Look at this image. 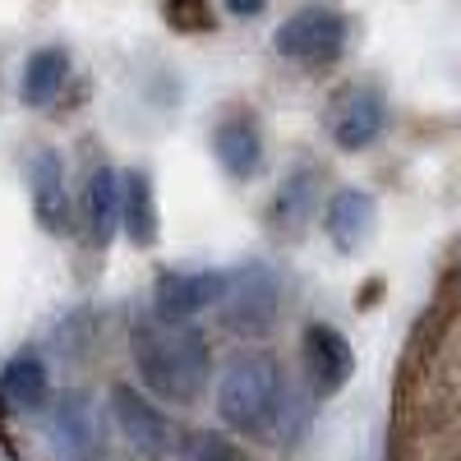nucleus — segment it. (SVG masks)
I'll list each match as a JSON object with an SVG mask.
<instances>
[{
    "instance_id": "1",
    "label": "nucleus",
    "mask_w": 461,
    "mask_h": 461,
    "mask_svg": "<svg viewBox=\"0 0 461 461\" xmlns=\"http://www.w3.org/2000/svg\"><path fill=\"white\" fill-rule=\"evenodd\" d=\"M130 351H134L139 383L158 402H171V406L199 402L212 378V346L203 328L194 323H162V319L143 323L134 328Z\"/></svg>"
},
{
    "instance_id": "2",
    "label": "nucleus",
    "mask_w": 461,
    "mask_h": 461,
    "mask_svg": "<svg viewBox=\"0 0 461 461\" xmlns=\"http://www.w3.org/2000/svg\"><path fill=\"white\" fill-rule=\"evenodd\" d=\"M217 411L221 425L240 438H282L291 420V383L282 360L267 351H240L217 383Z\"/></svg>"
},
{
    "instance_id": "3",
    "label": "nucleus",
    "mask_w": 461,
    "mask_h": 461,
    "mask_svg": "<svg viewBox=\"0 0 461 461\" xmlns=\"http://www.w3.org/2000/svg\"><path fill=\"white\" fill-rule=\"evenodd\" d=\"M282 304H286L282 273L263 258H249L236 273H226V295L217 304V314H221V328L236 337H267L282 319Z\"/></svg>"
},
{
    "instance_id": "4",
    "label": "nucleus",
    "mask_w": 461,
    "mask_h": 461,
    "mask_svg": "<svg viewBox=\"0 0 461 461\" xmlns=\"http://www.w3.org/2000/svg\"><path fill=\"white\" fill-rule=\"evenodd\" d=\"M346 37H351V23H346L341 10H332V5H304L286 23H277L273 51L282 60H291V65H304V69H328V65L341 60Z\"/></svg>"
},
{
    "instance_id": "5",
    "label": "nucleus",
    "mask_w": 461,
    "mask_h": 461,
    "mask_svg": "<svg viewBox=\"0 0 461 461\" xmlns=\"http://www.w3.org/2000/svg\"><path fill=\"white\" fill-rule=\"evenodd\" d=\"M111 420L115 429H121V438L148 456V461H162V456H180V425L152 402L143 397L139 388H130V383H115L111 388Z\"/></svg>"
},
{
    "instance_id": "6",
    "label": "nucleus",
    "mask_w": 461,
    "mask_h": 461,
    "mask_svg": "<svg viewBox=\"0 0 461 461\" xmlns=\"http://www.w3.org/2000/svg\"><path fill=\"white\" fill-rule=\"evenodd\" d=\"M323 125H328V139L341 152H365L369 143L383 139V130H388V102H383V93L369 88V84H346L328 102Z\"/></svg>"
},
{
    "instance_id": "7",
    "label": "nucleus",
    "mask_w": 461,
    "mask_h": 461,
    "mask_svg": "<svg viewBox=\"0 0 461 461\" xmlns=\"http://www.w3.org/2000/svg\"><path fill=\"white\" fill-rule=\"evenodd\" d=\"M226 295V273L217 267H171L152 282V314L162 323H189L203 310H217Z\"/></svg>"
},
{
    "instance_id": "8",
    "label": "nucleus",
    "mask_w": 461,
    "mask_h": 461,
    "mask_svg": "<svg viewBox=\"0 0 461 461\" xmlns=\"http://www.w3.org/2000/svg\"><path fill=\"white\" fill-rule=\"evenodd\" d=\"M300 360H304V378H310L314 397L341 393L356 374L351 341H346V332L332 328V323H310L300 332Z\"/></svg>"
},
{
    "instance_id": "9",
    "label": "nucleus",
    "mask_w": 461,
    "mask_h": 461,
    "mask_svg": "<svg viewBox=\"0 0 461 461\" xmlns=\"http://www.w3.org/2000/svg\"><path fill=\"white\" fill-rule=\"evenodd\" d=\"M47 434L65 461H97L102 456V420L84 393H56L47 402Z\"/></svg>"
},
{
    "instance_id": "10",
    "label": "nucleus",
    "mask_w": 461,
    "mask_h": 461,
    "mask_svg": "<svg viewBox=\"0 0 461 461\" xmlns=\"http://www.w3.org/2000/svg\"><path fill=\"white\" fill-rule=\"evenodd\" d=\"M28 194H32V212L37 226L65 236L74 226V203H69V185H65V162L56 148H32L28 152Z\"/></svg>"
},
{
    "instance_id": "11",
    "label": "nucleus",
    "mask_w": 461,
    "mask_h": 461,
    "mask_svg": "<svg viewBox=\"0 0 461 461\" xmlns=\"http://www.w3.org/2000/svg\"><path fill=\"white\" fill-rule=\"evenodd\" d=\"M314 208H319V171L314 167H295L277 185V194L267 199V208H263L267 236L286 240V245L300 240L304 230H310V221H314Z\"/></svg>"
},
{
    "instance_id": "12",
    "label": "nucleus",
    "mask_w": 461,
    "mask_h": 461,
    "mask_svg": "<svg viewBox=\"0 0 461 461\" xmlns=\"http://www.w3.org/2000/svg\"><path fill=\"white\" fill-rule=\"evenodd\" d=\"M374 221H378V203H374L369 189H360V185L337 189V194L323 203V236H328V245H332L337 254H346V258L360 254V249L369 245Z\"/></svg>"
},
{
    "instance_id": "13",
    "label": "nucleus",
    "mask_w": 461,
    "mask_h": 461,
    "mask_svg": "<svg viewBox=\"0 0 461 461\" xmlns=\"http://www.w3.org/2000/svg\"><path fill=\"white\" fill-rule=\"evenodd\" d=\"M212 158L221 167L226 180H254L263 167V130L249 111H226L221 121L212 125Z\"/></svg>"
},
{
    "instance_id": "14",
    "label": "nucleus",
    "mask_w": 461,
    "mask_h": 461,
    "mask_svg": "<svg viewBox=\"0 0 461 461\" xmlns=\"http://www.w3.org/2000/svg\"><path fill=\"white\" fill-rule=\"evenodd\" d=\"M79 221H84V236L88 245L106 249L121 230V171L115 167H93L84 180V194H79Z\"/></svg>"
},
{
    "instance_id": "15",
    "label": "nucleus",
    "mask_w": 461,
    "mask_h": 461,
    "mask_svg": "<svg viewBox=\"0 0 461 461\" xmlns=\"http://www.w3.org/2000/svg\"><path fill=\"white\" fill-rule=\"evenodd\" d=\"M121 230L130 236L134 249H152L162 230V212H158V185L143 167L121 176Z\"/></svg>"
},
{
    "instance_id": "16",
    "label": "nucleus",
    "mask_w": 461,
    "mask_h": 461,
    "mask_svg": "<svg viewBox=\"0 0 461 461\" xmlns=\"http://www.w3.org/2000/svg\"><path fill=\"white\" fill-rule=\"evenodd\" d=\"M65 84H69V51H65V47H37V51L23 60L19 97H23L28 106H51Z\"/></svg>"
},
{
    "instance_id": "17",
    "label": "nucleus",
    "mask_w": 461,
    "mask_h": 461,
    "mask_svg": "<svg viewBox=\"0 0 461 461\" xmlns=\"http://www.w3.org/2000/svg\"><path fill=\"white\" fill-rule=\"evenodd\" d=\"M0 397L14 411H42L51 402V378L47 365L37 356H14L5 369H0Z\"/></svg>"
},
{
    "instance_id": "18",
    "label": "nucleus",
    "mask_w": 461,
    "mask_h": 461,
    "mask_svg": "<svg viewBox=\"0 0 461 461\" xmlns=\"http://www.w3.org/2000/svg\"><path fill=\"white\" fill-rule=\"evenodd\" d=\"M180 461H245V452L221 429H199L180 443Z\"/></svg>"
},
{
    "instance_id": "19",
    "label": "nucleus",
    "mask_w": 461,
    "mask_h": 461,
    "mask_svg": "<svg viewBox=\"0 0 461 461\" xmlns=\"http://www.w3.org/2000/svg\"><path fill=\"white\" fill-rule=\"evenodd\" d=\"M162 14H167V23L176 32H208L212 28V5L208 0H167Z\"/></svg>"
},
{
    "instance_id": "20",
    "label": "nucleus",
    "mask_w": 461,
    "mask_h": 461,
    "mask_svg": "<svg viewBox=\"0 0 461 461\" xmlns=\"http://www.w3.org/2000/svg\"><path fill=\"white\" fill-rule=\"evenodd\" d=\"M226 14H236V19H258L267 10V0H221Z\"/></svg>"
}]
</instances>
